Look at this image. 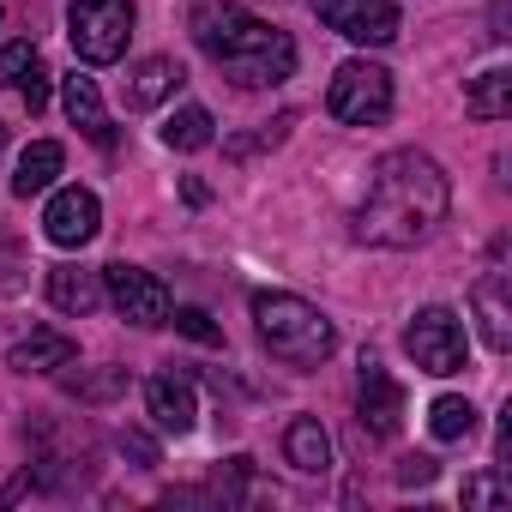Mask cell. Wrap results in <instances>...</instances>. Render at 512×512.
Listing matches in <instances>:
<instances>
[{"instance_id": "obj_1", "label": "cell", "mask_w": 512, "mask_h": 512, "mask_svg": "<svg viewBox=\"0 0 512 512\" xmlns=\"http://www.w3.org/2000/svg\"><path fill=\"white\" fill-rule=\"evenodd\" d=\"M446 205H452V181L428 151H416V145L386 151L374 163V175H368L362 205H356V241H368V247H416V241H428L440 229Z\"/></svg>"}, {"instance_id": "obj_2", "label": "cell", "mask_w": 512, "mask_h": 512, "mask_svg": "<svg viewBox=\"0 0 512 512\" xmlns=\"http://www.w3.org/2000/svg\"><path fill=\"white\" fill-rule=\"evenodd\" d=\"M193 43L235 79V85H284L296 73V43L290 31L241 13L235 0H199L193 7Z\"/></svg>"}, {"instance_id": "obj_3", "label": "cell", "mask_w": 512, "mask_h": 512, "mask_svg": "<svg viewBox=\"0 0 512 512\" xmlns=\"http://www.w3.org/2000/svg\"><path fill=\"white\" fill-rule=\"evenodd\" d=\"M253 332H260V344L278 362H290V368H320L338 350L332 320L314 302L290 296V290H260V296H253Z\"/></svg>"}, {"instance_id": "obj_4", "label": "cell", "mask_w": 512, "mask_h": 512, "mask_svg": "<svg viewBox=\"0 0 512 512\" xmlns=\"http://www.w3.org/2000/svg\"><path fill=\"white\" fill-rule=\"evenodd\" d=\"M67 37L85 67H115L133 43V0H73Z\"/></svg>"}, {"instance_id": "obj_5", "label": "cell", "mask_w": 512, "mask_h": 512, "mask_svg": "<svg viewBox=\"0 0 512 512\" xmlns=\"http://www.w3.org/2000/svg\"><path fill=\"white\" fill-rule=\"evenodd\" d=\"M326 109L344 127H380L392 115V73L374 61H344L326 85Z\"/></svg>"}, {"instance_id": "obj_6", "label": "cell", "mask_w": 512, "mask_h": 512, "mask_svg": "<svg viewBox=\"0 0 512 512\" xmlns=\"http://www.w3.org/2000/svg\"><path fill=\"white\" fill-rule=\"evenodd\" d=\"M404 350H410V362H416L422 374H434V380H446V374H458V368L470 362V338H464V320H458L452 308H422V314L404 326Z\"/></svg>"}, {"instance_id": "obj_7", "label": "cell", "mask_w": 512, "mask_h": 512, "mask_svg": "<svg viewBox=\"0 0 512 512\" xmlns=\"http://www.w3.org/2000/svg\"><path fill=\"white\" fill-rule=\"evenodd\" d=\"M103 296L115 302V314L127 320V326H169V308H175V296H169V284L157 278V272H145V266H127V260H115V266H103Z\"/></svg>"}, {"instance_id": "obj_8", "label": "cell", "mask_w": 512, "mask_h": 512, "mask_svg": "<svg viewBox=\"0 0 512 512\" xmlns=\"http://www.w3.org/2000/svg\"><path fill=\"white\" fill-rule=\"evenodd\" d=\"M314 19L326 31H338L344 43H362V49H386L398 37V7L392 0H314Z\"/></svg>"}, {"instance_id": "obj_9", "label": "cell", "mask_w": 512, "mask_h": 512, "mask_svg": "<svg viewBox=\"0 0 512 512\" xmlns=\"http://www.w3.org/2000/svg\"><path fill=\"white\" fill-rule=\"evenodd\" d=\"M356 416H362V428L374 434V440H392L398 434V422H404V392H398V380L374 362V356H362V380H356Z\"/></svg>"}, {"instance_id": "obj_10", "label": "cell", "mask_w": 512, "mask_h": 512, "mask_svg": "<svg viewBox=\"0 0 512 512\" xmlns=\"http://www.w3.org/2000/svg\"><path fill=\"white\" fill-rule=\"evenodd\" d=\"M97 229H103V205H97L91 187H61L49 199V211H43V235L55 247H85Z\"/></svg>"}, {"instance_id": "obj_11", "label": "cell", "mask_w": 512, "mask_h": 512, "mask_svg": "<svg viewBox=\"0 0 512 512\" xmlns=\"http://www.w3.org/2000/svg\"><path fill=\"white\" fill-rule=\"evenodd\" d=\"M145 410L163 434H193L199 422V398H193V380L187 374H151L145 380Z\"/></svg>"}, {"instance_id": "obj_12", "label": "cell", "mask_w": 512, "mask_h": 512, "mask_svg": "<svg viewBox=\"0 0 512 512\" xmlns=\"http://www.w3.org/2000/svg\"><path fill=\"white\" fill-rule=\"evenodd\" d=\"M61 109H67V121L91 139V145H115V127H109V109H103V91H97V79H85V73H67L61 79Z\"/></svg>"}, {"instance_id": "obj_13", "label": "cell", "mask_w": 512, "mask_h": 512, "mask_svg": "<svg viewBox=\"0 0 512 512\" xmlns=\"http://www.w3.org/2000/svg\"><path fill=\"white\" fill-rule=\"evenodd\" d=\"M0 85H7V91H19L31 115L49 103V67H43L37 43H7V49H0Z\"/></svg>"}, {"instance_id": "obj_14", "label": "cell", "mask_w": 512, "mask_h": 512, "mask_svg": "<svg viewBox=\"0 0 512 512\" xmlns=\"http://www.w3.org/2000/svg\"><path fill=\"white\" fill-rule=\"evenodd\" d=\"M73 362H79V344L61 338V332H31V338H19L13 356H7L13 374H67Z\"/></svg>"}, {"instance_id": "obj_15", "label": "cell", "mask_w": 512, "mask_h": 512, "mask_svg": "<svg viewBox=\"0 0 512 512\" xmlns=\"http://www.w3.org/2000/svg\"><path fill=\"white\" fill-rule=\"evenodd\" d=\"M470 308H476V320H482V344H488V350H512L506 272H488V278H476V290H470Z\"/></svg>"}, {"instance_id": "obj_16", "label": "cell", "mask_w": 512, "mask_h": 512, "mask_svg": "<svg viewBox=\"0 0 512 512\" xmlns=\"http://www.w3.org/2000/svg\"><path fill=\"white\" fill-rule=\"evenodd\" d=\"M181 61H169V55H151V61H139L133 73H127V109H157L163 97H175L181 91Z\"/></svg>"}, {"instance_id": "obj_17", "label": "cell", "mask_w": 512, "mask_h": 512, "mask_svg": "<svg viewBox=\"0 0 512 512\" xmlns=\"http://www.w3.org/2000/svg\"><path fill=\"white\" fill-rule=\"evenodd\" d=\"M49 302L61 314H97L103 308V272H85V266H55L49 272Z\"/></svg>"}, {"instance_id": "obj_18", "label": "cell", "mask_w": 512, "mask_h": 512, "mask_svg": "<svg viewBox=\"0 0 512 512\" xmlns=\"http://www.w3.org/2000/svg\"><path fill=\"white\" fill-rule=\"evenodd\" d=\"M284 458H290L302 476L332 470V434L320 428V416H296V422L284 428Z\"/></svg>"}, {"instance_id": "obj_19", "label": "cell", "mask_w": 512, "mask_h": 512, "mask_svg": "<svg viewBox=\"0 0 512 512\" xmlns=\"http://www.w3.org/2000/svg\"><path fill=\"white\" fill-rule=\"evenodd\" d=\"M61 163H67V151H61L55 139L25 145V157H19V169H13V193H19V199L49 193V187H55V175H61Z\"/></svg>"}, {"instance_id": "obj_20", "label": "cell", "mask_w": 512, "mask_h": 512, "mask_svg": "<svg viewBox=\"0 0 512 512\" xmlns=\"http://www.w3.org/2000/svg\"><path fill=\"white\" fill-rule=\"evenodd\" d=\"M464 109H470L476 121H506V115H512V73H506V67L476 73L470 91H464Z\"/></svg>"}, {"instance_id": "obj_21", "label": "cell", "mask_w": 512, "mask_h": 512, "mask_svg": "<svg viewBox=\"0 0 512 512\" xmlns=\"http://www.w3.org/2000/svg\"><path fill=\"white\" fill-rule=\"evenodd\" d=\"M211 127H217V121H211L205 103H181V109L163 121V145H169V151H205V145L217 139Z\"/></svg>"}, {"instance_id": "obj_22", "label": "cell", "mask_w": 512, "mask_h": 512, "mask_svg": "<svg viewBox=\"0 0 512 512\" xmlns=\"http://www.w3.org/2000/svg\"><path fill=\"white\" fill-rule=\"evenodd\" d=\"M67 392L79 398V404H109V398H121L127 392V368H79V374H67Z\"/></svg>"}, {"instance_id": "obj_23", "label": "cell", "mask_w": 512, "mask_h": 512, "mask_svg": "<svg viewBox=\"0 0 512 512\" xmlns=\"http://www.w3.org/2000/svg\"><path fill=\"white\" fill-rule=\"evenodd\" d=\"M428 428H434V440H464L470 428H476V410H470V398H434L428 404Z\"/></svg>"}, {"instance_id": "obj_24", "label": "cell", "mask_w": 512, "mask_h": 512, "mask_svg": "<svg viewBox=\"0 0 512 512\" xmlns=\"http://www.w3.org/2000/svg\"><path fill=\"white\" fill-rule=\"evenodd\" d=\"M253 476H260V470H253V458L235 452V458H223V470L211 476V494H217L223 506H241V500L253 494Z\"/></svg>"}, {"instance_id": "obj_25", "label": "cell", "mask_w": 512, "mask_h": 512, "mask_svg": "<svg viewBox=\"0 0 512 512\" xmlns=\"http://www.w3.org/2000/svg\"><path fill=\"white\" fill-rule=\"evenodd\" d=\"M512 500V482H506V470L494 464V470H476L470 482H464V506L470 512H494V506H506Z\"/></svg>"}, {"instance_id": "obj_26", "label": "cell", "mask_w": 512, "mask_h": 512, "mask_svg": "<svg viewBox=\"0 0 512 512\" xmlns=\"http://www.w3.org/2000/svg\"><path fill=\"white\" fill-rule=\"evenodd\" d=\"M169 320H175V332H187L193 344H223V332H217V320H211L205 308H169Z\"/></svg>"}, {"instance_id": "obj_27", "label": "cell", "mask_w": 512, "mask_h": 512, "mask_svg": "<svg viewBox=\"0 0 512 512\" xmlns=\"http://www.w3.org/2000/svg\"><path fill=\"white\" fill-rule=\"evenodd\" d=\"M115 446H121V458H133L139 470H157V464H163V458H157V440H151V434H139V428H127Z\"/></svg>"}, {"instance_id": "obj_28", "label": "cell", "mask_w": 512, "mask_h": 512, "mask_svg": "<svg viewBox=\"0 0 512 512\" xmlns=\"http://www.w3.org/2000/svg\"><path fill=\"white\" fill-rule=\"evenodd\" d=\"M434 476H440V464H434L428 452H416V458H404V464H398V482H404V488H428Z\"/></svg>"}, {"instance_id": "obj_29", "label": "cell", "mask_w": 512, "mask_h": 512, "mask_svg": "<svg viewBox=\"0 0 512 512\" xmlns=\"http://www.w3.org/2000/svg\"><path fill=\"white\" fill-rule=\"evenodd\" d=\"M0 145H7V127H0Z\"/></svg>"}]
</instances>
